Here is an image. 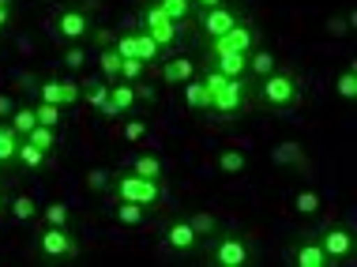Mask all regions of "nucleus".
Instances as JSON below:
<instances>
[{
  "mask_svg": "<svg viewBox=\"0 0 357 267\" xmlns=\"http://www.w3.org/2000/svg\"><path fill=\"white\" fill-rule=\"evenodd\" d=\"M207 264L211 267H256L259 264V252L256 245L248 241L245 234H234V230H218L207 237Z\"/></svg>",
  "mask_w": 357,
  "mask_h": 267,
  "instance_id": "f257e3e1",
  "label": "nucleus"
},
{
  "mask_svg": "<svg viewBox=\"0 0 357 267\" xmlns=\"http://www.w3.org/2000/svg\"><path fill=\"white\" fill-rule=\"evenodd\" d=\"M252 98L259 106L275 109V113H289L301 102V83H297V75L289 68H275L271 75H264V79L252 83Z\"/></svg>",
  "mask_w": 357,
  "mask_h": 267,
  "instance_id": "f03ea898",
  "label": "nucleus"
},
{
  "mask_svg": "<svg viewBox=\"0 0 357 267\" xmlns=\"http://www.w3.org/2000/svg\"><path fill=\"white\" fill-rule=\"evenodd\" d=\"M109 199L117 204V199H128V204H143V207H151V211H158L162 204H166V181H147V177H139V174H113L109 177Z\"/></svg>",
  "mask_w": 357,
  "mask_h": 267,
  "instance_id": "7ed1b4c3",
  "label": "nucleus"
},
{
  "mask_svg": "<svg viewBox=\"0 0 357 267\" xmlns=\"http://www.w3.org/2000/svg\"><path fill=\"white\" fill-rule=\"evenodd\" d=\"M34 252L42 264H72L79 260L83 245L75 237V226H42L34 237Z\"/></svg>",
  "mask_w": 357,
  "mask_h": 267,
  "instance_id": "20e7f679",
  "label": "nucleus"
},
{
  "mask_svg": "<svg viewBox=\"0 0 357 267\" xmlns=\"http://www.w3.org/2000/svg\"><path fill=\"white\" fill-rule=\"evenodd\" d=\"M50 31L61 45H86L94 38V19L83 4H68V8H61V12L53 15Z\"/></svg>",
  "mask_w": 357,
  "mask_h": 267,
  "instance_id": "39448f33",
  "label": "nucleus"
},
{
  "mask_svg": "<svg viewBox=\"0 0 357 267\" xmlns=\"http://www.w3.org/2000/svg\"><path fill=\"white\" fill-rule=\"evenodd\" d=\"M252 106H256L252 83L248 79H226V87L211 94V109L207 113H215L218 121H234V117H245Z\"/></svg>",
  "mask_w": 357,
  "mask_h": 267,
  "instance_id": "423d86ee",
  "label": "nucleus"
},
{
  "mask_svg": "<svg viewBox=\"0 0 357 267\" xmlns=\"http://www.w3.org/2000/svg\"><path fill=\"white\" fill-rule=\"evenodd\" d=\"M241 19H248V12L241 4H234V0H226V4H215V8H204V12L192 15V23H196V31L204 42H211V38L226 34L229 26H237Z\"/></svg>",
  "mask_w": 357,
  "mask_h": 267,
  "instance_id": "0eeeda50",
  "label": "nucleus"
},
{
  "mask_svg": "<svg viewBox=\"0 0 357 267\" xmlns=\"http://www.w3.org/2000/svg\"><path fill=\"white\" fill-rule=\"evenodd\" d=\"M256 45H259V31L248 23V19H241V23L229 26L226 34L204 42V53H252Z\"/></svg>",
  "mask_w": 357,
  "mask_h": 267,
  "instance_id": "6e6552de",
  "label": "nucleus"
},
{
  "mask_svg": "<svg viewBox=\"0 0 357 267\" xmlns=\"http://www.w3.org/2000/svg\"><path fill=\"white\" fill-rule=\"evenodd\" d=\"M31 94L34 102H53V106H75L79 102V83L75 79H53V75H38V79L31 83Z\"/></svg>",
  "mask_w": 357,
  "mask_h": 267,
  "instance_id": "1a4fd4ad",
  "label": "nucleus"
},
{
  "mask_svg": "<svg viewBox=\"0 0 357 267\" xmlns=\"http://www.w3.org/2000/svg\"><path fill=\"white\" fill-rule=\"evenodd\" d=\"M139 31H147L154 42L162 45V49H169V45L177 42V31H181V26L173 23V19L162 12V8L154 4V0H147V4L139 8Z\"/></svg>",
  "mask_w": 357,
  "mask_h": 267,
  "instance_id": "9d476101",
  "label": "nucleus"
},
{
  "mask_svg": "<svg viewBox=\"0 0 357 267\" xmlns=\"http://www.w3.org/2000/svg\"><path fill=\"white\" fill-rule=\"evenodd\" d=\"M316 237H320V245H324V252H327V260H331V264H346L354 256V249H357L354 230H350V226H342V222L324 226Z\"/></svg>",
  "mask_w": 357,
  "mask_h": 267,
  "instance_id": "9b49d317",
  "label": "nucleus"
},
{
  "mask_svg": "<svg viewBox=\"0 0 357 267\" xmlns=\"http://www.w3.org/2000/svg\"><path fill=\"white\" fill-rule=\"evenodd\" d=\"M162 241H166V249L177 252V256H196L199 245H204V241L196 237V230L188 226L185 215H181V218H169L166 230H162Z\"/></svg>",
  "mask_w": 357,
  "mask_h": 267,
  "instance_id": "f8f14e48",
  "label": "nucleus"
},
{
  "mask_svg": "<svg viewBox=\"0 0 357 267\" xmlns=\"http://www.w3.org/2000/svg\"><path fill=\"white\" fill-rule=\"evenodd\" d=\"M132 109H136V87H132L128 79H113L98 113L105 121H113V117H124V113H132Z\"/></svg>",
  "mask_w": 357,
  "mask_h": 267,
  "instance_id": "ddd939ff",
  "label": "nucleus"
},
{
  "mask_svg": "<svg viewBox=\"0 0 357 267\" xmlns=\"http://www.w3.org/2000/svg\"><path fill=\"white\" fill-rule=\"evenodd\" d=\"M113 49H117L121 56H139V61H147V64H154V61L162 56V45L154 42L147 31H128V34H121L117 42H113Z\"/></svg>",
  "mask_w": 357,
  "mask_h": 267,
  "instance_id": "4468645a",
  "label": "nucleus"
},
{
  "mask_svg": "<svg viewBox=\"0 0 357 267\" xmlns=\"http://www.w3.org/2000/svg\"><path fill=\"white\" fill-rule=\"evenodd\" d=\"M289 264L294 267H331V260H327V252H324V245L316 234L297 237V241L289 245Z\"/></svg>",
  "mask_w": 357,
  "mask_h": 267,
  "instance_id": "2eb2a0df",
  "label": "nucleus"
},
{
  "mask_svg": "<svg viewBox=\"0 0 357 267\" xmlns=\"http://www.w3.org/2000/svg\"><path fill=\"white\" fill-rule=\"evenodd\" d=\"M199 68H215L226 79H245L248 72V53H204L199 56Z\"/></svg>",
  "mask_w": 357,
  "mask_h": 267,
  "instance_id": "dca6fc26",
  "label": "nucleus"
},
{
  "mask_svg": "<svg viewBox=\"0 0 357 267\" xmlns=\"http://www.w3.org/2000/svg\"><path fill=\"white\" fill-rule=\"evenodd\" d=\"M45 162H50V155H45V151L38 147V143L19 139V151H15L12 169H19V174H38V169H45Z\"/></svg>",
  "mask_w": 357,
  "mask_h": 267,
  "instance_id": "f3484780",
  "label": "nucleus"
},
{
  "mask_svg": "<svg viewBox=\"0 0 357 267\" xmlns=\"http://www.w3.org/2000/svg\"><path fill=\"white\" fill-rule=\"evenodd\" d=\"M38 199L31 196V192H19V196H8V215H12V222H19V226H26V222H34L38 218Z\"/></svg>",
  "mask_w": 357,
  "mask_h": 267,
  "instance_id": "a211bd4d",
  "label": "nucleus"
},
{
  "mask_svg": "<svg viewBox=\"0 0 357 267\" xmlns=\"http://www.w3.org/2000/svg\"><path fill=\"white\" fill-rule=\"evenodd\" d=\"M113 218H117L121 226H147V222H151V207L128 204V199H117V204H113Z\"/></svg>",
  "mask_w": 357,
  "mask_h": 267,
  "instance_id": "6ab92c4d",
  "label": "nucleus"
},
{
  "mask_svg": "<svg viewBox=\"0 0 357 267\" xmlns=\"http://www.w3.org/2000/svg\"><path fill=\"white\" fill-rule=\"evenodd\" d=\"M192 75H196V61H188V56H169V61L162 64V79H166L169 87H181Z\"/></svg>",
  "mask_w": 357,
  "mask_h": 267,
  "instance_id": "aec40b11",
  "label": "nucleus"
},
{
  "mask_svg": "<svg viewBox=\"0 0 357 267\" xmlns=\"http://www.w3.org/2000/svg\"><path fill=\"white\" fill-rule=\"evenodd\" d=\"M19 132L8 125V117H0V169H12L15 162V151H19Z\"/></svg>",
  "mask_w": 357,
  "mask_h": 267,
  "instance_id": "412c9836",
  "label": "nucleus"
},
{
  "mask_svg": "<svg viewBox=\"0 0 357 267\" xmlns=\"http://www.w3.org/2000/svg\"><path fill=\"white\" fill-rule=\"evenodd\" d=\"M275 68H278V64H275V53H267V49H259V45H256V49L248 53V72H245V79L256 83V79H264V75H271Z\"/></svg>",
  "mask_w": 357,
  "mask_h": 267,
  "instance_id": "4be33fe9",
  "label": "nucleus"
},
{
  "mask_svg": "<svg viewBox=\"0 0 357 267\" xmlns=\"http://www.w3.org/2000/svg\"><path fill=\"white\" fill-rule=\"evenodd\" d=\"M181 87H185V102H188V109H192V113H207V109H211V94H207L204 83H199V75L185 79Z\"/></svg>",
  "mask_w": 357,
  "mask_h": 267,
  "instance_id": "5701e85b",
  "label": "nucleus"
},
{
  "mask_svg": "<svg viewBox=\"0 0 357 267\" xmlns=\"http://www.w3.org/2000/svg\"><path fill=\"white\" fill-rule=\"evenodd\" d=\"M215 166H218L226 177H237V174H245V169H248V155H245V151H234V147H226V151H218Z\"/></svg>",
  "mask_w": 357,
  "mask_h": 267,
  "instance_id": "b1692460",
  "label": "nucleus"
},
{
  "mask_svg": "<svg viewBox=\"0 0 357 267\" xmlns=\"http://www.w3.org/2000/svg\"><path fill=\"white\" fill-rule=\"evenodd\" d=\"M185 218H188L192 230H196L199 241H207L211 234H218V230H222V222H218V215H215V211H192V215H185Z\"/></svg>",
  "mask_w": 357,
  "mask_h": 267,
  "instance_id": "393cba45",
  "label": "nucleus"
},
{
  "mask_svg": "<svg viewBox=\"0 0 357 267\" xmlns=\"http://www.w3.org/2000/svg\"><path fill=\"white\" fill-rule=\"evenodd\" d=\"M132 174H139L147 181H166V162H162L158 155H139L136 162H132Z\"/></svg>",
  "mask_w": 357,
  "mask_h": 267,
  "instance_id": "a878e982",
  "label": "nucleus"
},
{
  "mask_svg": "<svg viewBox=\"0 0 357 267\" xmlns=\"http://www.w3.org/2000/svg\"><path fill=\"white\" fill-rule=\"evenodd\" d=\"M154 4H158L162 12H166V15H169L177 26H188V23H192V15H196L192 0H154Z\"/></svg>",
  "mask_w": 357,
  "mask_h": 267,
  "instance_id": "bb28decb",
  "label": "nucleus"
},
{
  "mask_svg": "<svg viewBox=\"0 0 357 267\" xmlns=\"http://www.w3.org/2000/svg\"><path fill=\"white\" fill-rule=\"evenodd\" d=\"M34 106V121L45 128H61L64 125V106H53V102H31Z\"/></svg>",
  "mask_w": 357,
  "mask_h": 267,
  "instance_id": "cd10ccee",
  "label": "nucleus"
},
{
  "mask_svg": "<svg viewBox=\"0 0 357 267\" xmlns=\"http://www.w3.org/2000/svg\"><path fill=\"white\" fill-rule=\"evenodd\" d=\"M8 125H12L19 136H26V132L38 125V121H34V106H15L12 113H8Z\"/></svg>",
  "mask_w": 357,
  "mask_h": 267,
  "instance_id": "c85d7f7f",
  "label": "nucleus"
},
{
  "mask_svg": "<svg viewBox=\"0 0 357 267\" xmlns=\"http://www.w3.org/2000/svg\"><path fill=\"white\" fill-rule=\"evenodd\" d=\"M42 226H72V207L61 204V199H56V204H50V207L42 211Z\"/></svg>",
  "mask_w": 357,
  "mask_h": 267,
  "instance_id": "c756f323",
  "label": "nucleus"
},
{
  "mask_svg": "<svg viewBox=\"0 0 357 267\" xmlns=\"http://www.w3.org/2000/svg\"><path fill=\"white\" fill-rule=\"evenodd\" d=\"M324 207V199H320V192H312V188H301V192L294 196V211L297 215H316Z\"/></svg>",
  "mask_w": 357,
  "mask_h": 267,
  "instance_id": "7c9ffc66",
  "label": "nucleus"
},
{
  "mask_svg": "<svg viewBox=\"0 0 357 267\" xmlns=\"http://www.w3.org/2000/svg\"><path fill=\"white\" fill-rule=\"evenodd\" d=\"M23 139H31V143H38V147L45 151V155H53L56 151V128H45V125H34L31 132H26Z\"/></svg>",
  "mask_w": 357,
  "mask_h": 267,
  "instance_id": "2f4dec72",
  "label": "nucleus"
},
{
  "mask_svg": "<svg viewBox=\"0 0 357 267\" xmlns=\"http://www.w3.org/2000/svg\"><path fill=\"white\" fill-rule=\"evenodd\" d=\"M98 64H102V75H105V79H121V53L117 49H113V45H105V49L98 53Z\"/></svg>",
  "mask_w": 357,
  "mask_h": 267,
  "instance_id": "473e14b6",
  "label": "nucleus"
},
{
  "mask_svg": "<svg viewBox=\"0 0 357 267\" xmlns=\"http://www.w3.org/2000/svg\"><path fill=\"white\" fill-rule=\"evenodd\" d=\"M335 94H339V98H346V102L357 98V68H354V64L339 75V79H335Z\"/></svg>",
  "mask_w": 357,
  "mask_h": 267,
  "instance_id": "72a5a7b5",
  "label": "nucleus"
},
{
  "mask_svg": "<svg viewBox=\"0 0 357 267\" xmlns=\"http://www.w3.org/2000/svg\"><path fill=\"white\" fill-rule=\"evenodd\" d=\"M143 72H147V61H139V56H121V79L136 83V79H143Z\"/></svg>",
  "mask_w": 357,
  "mask_h": 267,
  "instance_id": "f704fd0d",
  "label": "nucleus"
},
{
  "mask_svg": "<svg viewBox=\"0 0 357 267\" xmlns=\"http://www.w3.org/2000/svg\"><path fill=\"white\" fill-rule=\"evenodd\" d=\"M64 68H72V72H79L83 64H86V49H79V45H68V49H64Z\"/></svg>",
  "mask_w": 357,
  "mask_h": 267,
  "instance_id": "c9c22d12",
  "label": "nucleus"
},
{
  "mask_svg": "<svg viewBox=\"0 0 357 267\" xmlns=\"http://www.w3.org/2000/svg\"><path fill=\"white\" fill-rule=\"evenodd\" d=\"M124 139H128V143H143V139H147V125H143V121H136V117H132V121H124Z\"/></svg>",
  "mask_w": 357,
  "mask_h": 267,
  "instance_id": "e433bc0d",
  "label": "nucleus"
},
{
  "mask_svg": "<svg viewBox=\"0 0 357 267\" xmlns=\"http://www.w3.org/2000/svg\"><path fill=\"white\" fill-rule=\"evenodd\" d=\"M105 91H109V79H105V83H98V87H91V91H86V102H91V106L98 109L102 102H105Z\"/></svg>",
  "mask_w": 357,
  "mask_h": 267,
  "instance_id": "4c0bfd02",
  "label": "nucleus"
},
{
  "mask_svg": "<svg viewBox=\"0 0 357 267\" xmlns=\"http://www.w3.org/2000/svg\"><path fill=\"white\" fill-rule=\"evenodd\" d=\"M271 158H275V162H294V158H301V155H297L294 143H286V147H275V151H271Z\"/></svg>",
  "mask_w": 357,
  "mask_h": 267,
  "instance_id": "58836bf2",
  "label": "nucleus"
},
{
  "mask_svg": "<svg viewBox=\"0 0 357 267\" xmlns=\"http://www.w3.org/2000/svg\"><path fill=\"white\" fill-rule=\"evenodd\" d=\"M12 26V0H0V31Z\"/></svg>",
  "mask_w": 357,
  "mask_h": 267,
  "instance_id": "ea45409f",
  "label": "nucleus"
},
{
  "mask_svg": "<svg viewBox=\"0 0 357 267\" xmlns=\"http://www.w3.org/2000/svg\"><path fill=\"white\" fill-rule=\"evenodd\" d=\"M12 109H15V98L12 94H0V117H8Z\"/></svg>",
  "mask_w": 357,
  "mask_h": 267,
  "instance_id": "a19ab883",
  "label": "nucleus"
},
{
  "mask_svg": "<svg viewBox=\"0 0 357 267\" xmlns=\"http://www.w3.org/2000/svg\"><path fill=\"white\" fill-rule=\"evenodd\" d=\"M215 4H226V0H192V8H196V12H204V8H215Z\"/></svg>",
  "mask_w": 357,
  "mask_h": 267,
  "instance_id": "79ce46f5",
  "label": "nucleus"
},
{
  "mask_svg": "<svg viewBox=\"0 0 357 267\" xmlns=\"http://www.w3.org/2000/svg\"><path fill=\"white\" fill-rule=\"evenodd\" d=\"M86 185H91V188H105V177L102 174H91V177H86Z\"/></svg>",
  "mask_w": 357,
  "mask_h": 267,
  "instance_id": "37998d69",
  "label": "nucleus"
},
{
  "mask_svg": "<svg viewBox=\"0 0 357 267\" xmlns=\"http://www.w3.org/2000/svg\"><path fill=\"white\" fill-rule=\"evenodd\" d=\"M4 211H8V188L0 185V218H4Z\"/></svg>",
  "mask_w": 357,
  "mask_h": 267,
  "instance_id": "c03bdc74",
  "label": "nucleus"
},
{
  "mask_svg": "<svg viewBox=\"0 0 357 267\" xmlns=\"http://www.w3.org/2000/svg\"><path fill=\"white\" fill-rule=\"evenodd\" d=\"M327 31H331V34H342V31H346V23H339V19H331V23H327Z\"/></svg>",
  "mask_w": 357,
  "mask_h": 267,
  "instance_id": "a18cd8bd",
  "label": "nucleus"
}]
</instances>
